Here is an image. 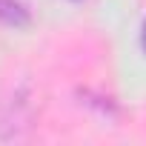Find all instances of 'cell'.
Returning a JSON list of instances; mask_svg holds the SVG:
<instances>
[{"mask_svg": "<svg viewBox=\"0 0 146 146\" xmlns=\"http://www.w3.org/2000/svg\"><path fill=\"white\" fill-rule=\"evenodd\" d=\"M0 20L9 23V26H26L29 23V12L17 0H0Z\"/></svg>", "mask_w": 146, "mask_h": 146, "instance_id": "6da1fadb", "label": "cell"}, {"mask_svg": "<svg viewBox=\"0 0 146 146\" xmlns=\"http://www.w3.org/2000/svg\"><path fill=\"white\" fill-rule=\"evenodd\" d=\"M140 46H143V52H146V23H143V32H140Z\"/></svg>", "mask_w": 146, "mask_h": 146, "instance_id": "7a4b0ae2", "label": "cell"}]
</instances>
